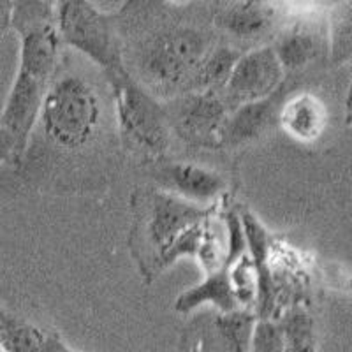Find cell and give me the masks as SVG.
Returning a JSON list of instances; mask_svg holds the SVG:
<instances>
[{
	"instance_id": "3",
	"label": "cell",
	"mask_w": 352,
	"mask_h": 352,
	"mask_svg": "<svg viewBox=\"0 0 352 352\" xmlns=\"http://www.w3.org/2000/svg\"><path fill=\"white\" fill-rule=\"evenodd\" d=\"M132 252L150 282L166 270V259L180 238L212 219L217 204L199 206L162 188L141 187L132 194Z\"/></svg>"
},
{
	"instance_id": "9",
	"label": "cell",
	"mask_w": 352,
	"mask_h": 352,
	"mask_svg": "<svg viewBox=\"0 0 352 352\" xmlns=\"http://www.w3.org/2000/svg\"><path fill=\"white\" fill-rule=\"evenodd\" d=\"M284 71H301L328 52V21L319 14H300L278 28L272 43Z\"/></svg>"
},
{
	"instance_id": "16",
	"label": "cell",
	"mask_w": 352,
	"mask_h": 352,
	"mask_svg": "<svg viewBox=\"0 0 352 352\" xmlns=\"http://www.w3.org/2000/svg\"><path fill=\"white\" fill-rule=\"evenodd\" d=\"M328 55L331 64L342 65L352 58V2L331 6L328 12Z\"/></svg>"
},
{
	"instance_id": "19",
	"label": "cell",
	"mask_w": 352,
	"mask_h": 352,
	"mask_svg": "<svg viewBox=\"0 0 352 352\" xmlns=\"http://www.w3.org/2000/svg\"><path fill=\"white\" fill-rule=\"evenodd\" d=\"M345 124L352 129V81L345 97Z\"/></svg>"
},
{
	"instance_id": "18",
	"label": "cell",
	"mask_w": 352,
	"mask_h": 352,
	"mask_svg": "<svg viewBox=\"0 0 352 352\" xmlns=\"http://www.w3.org/2000/svg\"><path fill=\"white\" fill-rule=\"evenodd\" d=\"M23 159V153L18 148L14 138L6 129L0 127V162L18 166Z\"/></svg>"
},
{
	"instance_id": "20",
	"label": "cell",
	"mask_w": 352,
	"mask_h": 352,
	"mask_svg": "<svg viewBox=\"0 0 352 352\" xmlns=\"http://www.w3.org/2000/svg\"><path fill=\"white\" fill-rule=\"evenodd\" d=\"M67 352H76V351H71V349H69V351Z\"/></svg>"
},
{
	"instance_id": "22",
	"label": "cell",
	"mask_w": 352,
	"mask_h": 352,
	"mask_svg": "<svg viewBox=\"0 0 352 352\" xmlns=\"http://www.w3.org/2000/svg\"><path fill=\"white\" fill-rule=\"evenodd\" d=\"M0 352H4V351H2V349H0Z\"/></svg>"
},
{
	"instance_id": "14",
	"label": "cell",
	"mask_w": 352,
	"mask_h": 352,
	"mask_svg": "<svg viewBox=\"0 0 352 352\" xmlns=\"http://www.w3.org/2000/svg\"><path fill=\"white\" fill-rule=\"evenodd\" d=\"M240 56V50L232 48L226 43L217 44L215 48L204 56V60L194 72L190 85H188V92L222 94Z\"/></svg>"
},
{
	"instance_id": "11",
	"label": "cell",
	"mask_w": 352,
	"mask_h": 352,
	"mask_svg": "<svg viewBox=\"0 0 352 352\" xmlns=\"http://www.w3.org/2000/svg\"><path fill=\"white\" fill-rule=\"evenodd\" d=\"M285 97H287V83L282 85L268 99L250 102V104L234 109L229 115L228 125H226L224 146L236 148L241 144L259 140L264 132L278 122V111Z\"/></svg>"
},
{
	"instance_id": "1",
	"label": "cell",
	"mask_w": 352,
	"mask_h": 352,
	"mask_svg": "<svg viewBox=\"0 0 352 352\" xmlns=\"http://www.w3.org/2000/svg\"><path fill=\"white\" fill-rule=\"evenodd\" d=\"M168 12L164 4L129 2L115 16L129 76L155 99L171 100L188 85L219 36L212 20Z\"/></svg>"
},
{
	"instance_id": "17",
	"label": "cell",
	"mask_w": 352,
	"mask_h": 352,
	"mask_svg": "<svg viewBox=\"0 0 352 352\" xmlns=\"http://www.w3.org/2000/svg\"><path fill=\"white\" fill-rule=\"evenodd\" d=\"M250 352H285V338L280 326L261 320L256 326Z\"/></svg>"
},
{
	"instance_id": "12",
	"label": "cell",
	"mask_w": 352,
	"mask_h": 352,
	"mask_svg": "<svg viewBox=\"0 0 352 352\" xmlns=\"http://www.w3.org/2000/svg\"><path fill=\"white\" fill-rule=\"evenodd\" d=\"M276 124L298 143H314L324 134L328 109L316 94L296 92L284 99Z\"/></svg>"
},
{
	"instance_id": "15",
	"label": "cell",
	"mask_w": 352,
	"mask_h": 352,
	"mask_svg": "<svg viewBox=\"0 0 352 352\" xmlns=\"http://www.w3.org/2000/svg\"><path fill=\"white\" fill-rule=\"evenodd\" d=\"M256 326V316L248 310L220 314L213 320L215 335L224 352H250Z\"/></svg>"
},
{
	"instance_id": "2",
	"label": "cell",
	"mask_w": 352,
	"mask_h": 352,
	"mask_svg": "<svg viewBox=\"0 0 352 352\" xmlns=\"http://www.w3.org/2000/svg\"><path fill=\"white\" fill-rule=\"evenodd\" d=\"M44 138L60 152L76 155L104 134V102L97 85L71 65L58 62L41 106Z\"/></svg>"
},
{
	"instance_id": "6",
	"label": "cell",
	"mask_w": 352,
	"mask_h": 352,
	"mask_svg": "<svg viewBox=\"0 0 352 352\" xmlns=\"http://www.w3.org/2000/svg\"><path fill=\"white\" fill-rule=\"evenodd\" d=\"M171 134L194 148L219 150L224 146L229 108L220 94L188 92L164 102Z\"/></svg>"
},
{
	"instance_id": "13",
	"label": "cell",
	"mask_w": 352,
	"mask_h": 352,
	"mask_svg": "<svg viewBox=\"0 0 352 352\" xmlns=\"http://www.w3.org/2000/svg\"><path fill=\"white\" fill-rule=\"evenodd\" d=\"M0 349L4 352H67L69 347L50 328L28 322L0 308Z\"/></svg>"
},
{
	"instance_id": "10",
	"label": "cell",
	"mask_w": 352,
	"mask_h": 352,
	"mask_svg": "<svg viewBox=\"0 0 352 352\" xmlns=\"http://www.w3.org/2000/svg\"><path fill=\"white\" fill-rule=\"evenodd\" d=\"M153 178L164 187L166 192L204 206L219 199L226 190V180L217 171L192 162L159 160L152 164Z\"/></svg>"
},
{
	"instance_id": "21",
	"label": "cell",
	"mask_w": 352,
	"mask_h": 352,
	"mask_svg": "<svg viewBox=\"0 0 352 352\" xmlns=\"http://www.w3.org/2000/svg\"><path fill=\"white\" fill-rule=\"evenodd\" d=\"M351 67H352V58H351Z\"/></svg>"
},
{
	"instance_id": "8",
	"label": "cell",
	"mask_w": 352,
	"mask_h": 352,
	"mask_svg": "<svg viewBox=\"0 0 352 352\" xmlns=\"http://www.w3.org/2000/svg\"><path fill=\"white\" fill-rule=\"evenodd\" d=\"M212 23L226 44H240L248 50L264 46V41L278 34V8L266 2H229L215 4ZM247 50V52H248Z\"/></svg>"
},
{
	"instance_id": "7",
	"label": "cell",
	"mask_w": 352,
	"mask_h": 352,
	"mask_svg": "<svg viewBox=\"0 0 352 352\" xmlns=\"http://www.w3.org/2000/svg\"><path fill=\"white\" fill-rule=\"evenodd\" d=\"M285 83V71L272 44L241 53L231 78L222 90L229 111L250 102L268 99Z\"/></svg>"
},
{
	"instance_id": "4",
	"label": "cell",
	"mask_w": 352,
	"mask_h": 352,
	"mask_svg": "<svg viewBox=\"0 0 352 352\" xmlns=\"http://www.w3.org/2000/svg\"><path fill=\"white\" fill-rule=\"evenodd\" d=\"M108 85L113 115L125 148L146 159L150 164L162 160L171 143L164 102L150 96L129 74Z\"/></svg>"
},
{
	"instance_id": "5",
	"label": "cell",
	"mask_w": 352,
	"mask_h": 352,
	"mask_svg": "<svg viewBox=\"0 0 352 352\" xmlns=\"http://www.w3.org/2000/svg\"><path fill=\"white\" fill-rule=\"evenodd\" d=\"M55 9L56 28L62 43L97 65L108 83L127 76L124 48L115 16L83 0L60 2L55 4Z\"/></svg>"
}]
</instances>
